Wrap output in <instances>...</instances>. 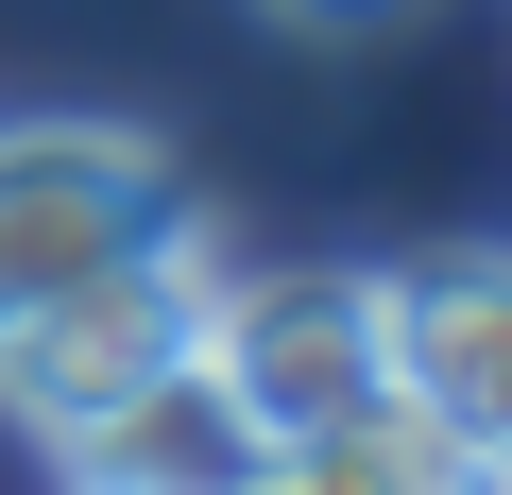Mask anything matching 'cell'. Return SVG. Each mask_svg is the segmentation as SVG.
<instances>
[{"instance_id":"1","label":"cell","mask_w":512,"mask_h":495,"mask_svg":"<svg viewBox=\"0 0 512 495\" xmlns=\"http://www.w3.org/2000/svg\"><path fill=\"white\" fill-rule=\"evenodd\" d=\"M205 239L188 222H154V239H120V257H86V274H52L18 325H0V410H18L35 444H69L86 410H120L137 376H171L188 342H205Z\"/></svg>"},{"instance_id":"2","label":"cell","mask_w":512,"mask_h":495,"mask_svg":"<svg viewBox=\"0 0 512 495\" xmlns=\"http://www.w3.org/2000/svg\"><path fill=\"white\" fill-rule=\"evenodd\" d=\"M205 376L239 393V427H256V444L359 427V410L393 393V359H376V274H325V257H291V274H239V291H205Z\"/></svg>"},{"instance_id":"3","label":"cell","mask_w":512,"mask_h":495,"mask_svg":"<svg viewBox=\"0 0 512 495\" xmlns=\"http://www.w3.org/2000/svg\"><path fill=\"white\" fill-rule=\"evenodd\" d=\"M154 222H188V205H171V154L137 120H0V325Z\"/></svg>"},{"instance_id":"4","label":"cell","mask_w":512,"mask_h":495,"mask_svg":"<svg viewBox=\"0 0 512 495\" xmlns=\"http://www.w3.org/2000/svg\"><path fill=\"white\" fill-rule=\"evenodd\" d=\"M376 359H393L410 427H444L461 461L512 478V257H410V274H376Z\"/></svg>"},{"instance_id":"5","label":"cell","mask_w":512,"mask_h":495,"mask_svg":"<svg viewBox=\"0 0 512 495\" xmlns=\"http://www.w3.org/2000/svg\"><path fill=\"white\" fill-rule=\"evenodd\" d=\"M239 461H256V427H239V393L205 376V342H188L171 376H137L120 410L69 427V495H222Z\"/></svg>"},{"instance_id":"6","label":"cell","mask_w":512,"mask_h":495,"mask_svg":"<svg viewBox=\"0 0 512 495\" xmlns=\"http://www.w3.org/2000/svg\"><path fill=\"white\" fill-rule=\"evenodd\" d=\"M222 495H512L495 461H461L444 427H410L393 393L359 410V427H308V444H256Z\"/></svg>"},{"instance_id":"7","label":"cell","mask_w":512,"mask_h":495,"mask_svg":"<svg viewBox=\"0 0 512 495\" xmlns=\"http://www.w3.org/2000/svg\"><path fill=\"white\" fill-rule=\"evenodd\" d=\"M256 18H291V35H376V18H410V0H256Z\"/></svg>"}]
</instances>
